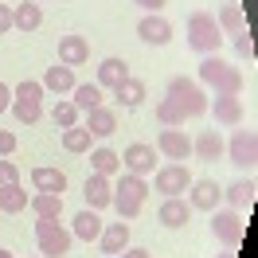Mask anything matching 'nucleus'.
Returning <instances> with one entry per match:
<instances>
[{
  "instance_id": "obj_1",
  "label": "nucleus",
  "mask_w": 258,
  "mask_h": 258,
  "mask_svg": "<svg viewBox=\"0 0 258 258\" xmlns=\"http://www.w3.org/2000/svg\"><path fill=\"white\" fill-rule=\"evenodd\" d=\"M200 86H211L215 94H239L242 71L231 67L223 55H204V63H200Z\"/></svg>"
},
{
  "instance_id": "obj_2",
  "label": "nucleus",
  "mask_w": 258,
  "mask_h": 258,
  "mask_svg": "<svg viewBox=\"0 0 258 258\" xmlns=\"http://www.w3.org/2000/svg\"><path fill=\"white\" fill-rule=\"evenodd\" d=\"M145 196H149L145 176L125 172V176L113 184V204H110V208H117V215H121V219H137V215H141V208H145Z\"/></svg>"
},
{
  "instance_id": "obj_3",
  "label": "nucleus",
  "mask_w": 258,
  "mask_h": 258,
  "mask_svg": "<svg viewBox=\"0 0 258 258\" xmlns=\"http://www.w3.org/2000/svg\"><path fill=\"white\" fill-rule=\"evenodd\" d=\"M188 47L200 51V55H219L223 47V32L211 12H192L188 16Z\"/></svg>"
},
{
  "instance_id": "obj_4",
  "label": "nucleus",
  "mask_w": 258,
  "mask_h": 258,
  "mask_svg": "<svg viewBox=\"0 0 258 258\" xmlns=\"http://www.w3.org/2000/svg\"><path fill=\"white\" fill-rule=\"evenodd\" d=\"M8 110L16 113V121H24V125H35L39 117H43V82L35 79H24L12 90V106Z\"/></svg>"
},
{
  "instance_id": "obj_5",
  "label": "nucleus",
  "mask_w": 258,
  "mask_h": 258,
  "mask_svg": "<svg viewBox=\"0 0 258 258\" xmlns=\"http://www.w3.org/2000/svg\"><path fill=\"white\" fill-rule=\"evenodd\" d=\"M168 98L184 110V117H204L208 113V94L196 79H184V75L168 79Z\"/></svg>"
},
{
  "instance_id": "obj_6",
  "label": "nucleus",
  "mask_w": 258,
  "mask_h": 258,
  "mask_svg": "<svg viewBox=\"0 0 258 258\" xmlns=\"http://www.w3.org/2000/svg\"><path fill=\"white\" fill-rule=\"evenodd\" d=\"M35 242H39V254L43 258H63L71 250V227H63L59 219H35Z\"/></svg>"
},
{
  "instance_id": "obj_7",
  "label": "nucleus",
  "mask_w": 258,
  "mask_h": 258,
  "mask_svg": "<svg viewBox=\"0 0 258 258\" xmlns=\"http://www.w3.org/2000/svg\"><path fill=\"white\" fill-rule=\"evenodd\" d=\"M153 188H157L161 196H180V192H188V188H192V172H188V164H180V161L161 164V168L153 172Z\"/></svg>"
},
{
  "instance_id": "obj_8",
  "label": "nucleus",
  "mask_w": 258,
  "mask_h": 258,
  "mask_svg": "<svg viewBox=\"0 0 258 258\" xmlns=\"http://www.w3.org/2000/svg\"><path fill=\"white\" fill-rule=\"evenodd\" d=\"M227 157H231L235 168L250 172V168L258 164V137H254V129H235V137L227 141Z\"/></svg>"
},
{
  "instance_id": "obj_9",
  "label": "nucleus",
  "mask_w": 258,
  "mask_h": 258,
  "mask_svg": "<svg viewBox=\"0 0 258 258\" xmlns=\"http://www.w3.org/2000/svg\"><path fill=\"white\" fill-rule=\"evenodd\" d=\"M242 231H246V227H242V215H239L235 208L211 211V235L223 242V246H231V250H235V246L242 242Z\"/></svg>"
},
{
  "instance_id": "obj_10",
  "label": "nucleus",
  "mask_w": 258,
  "mask_h": 258,
  "mask_svg": "<svg viewBox=\"0 0 258 258\" xmlns=\"http://www.w3.org/2000/svg\"><path fill=\"white\" fill-rule=\"evenodd\" d=\"M121 168L133 172V176H149V172H157V149L145 145V141L125 145V153H121Z\"/></svg>"
},
{
  "instance_id": "obj_11",
  "label": "nucleus",
  "mask_w": 258,
  "mask_h": 258,
  "mask_svg": "<svg viewBox=\"0 0 258 258\" xmlns=\"http://www.w3.org/2000/svg\"><path fill=\"white\" fill-rule=\"evenodd\" d=\"M157 153H161V157H168V161H188V157H192V137H188V133H184V129H161V133H157Z\"/></svg>"
},
{
  "instance_id": "obj_12",
  "label": "nucleus",
  "mask_w": 258,
  "mask_h": 258,
  "mask_svg": "<svg viewBox=\"0 0 258 258\" xmlns=\"http://www.w3.org/2000/svg\"><path fill=\"white\" fill-rule=\"evenodd\" d=\"M137 39L149 43V47H164V43L172 39V24H168L161 12H145L141 24H137Z\"/></svg>"
},
{
  "instance_id": "obj_13",
  "label": "nucleus",
  "mask_w": 258,
  "mask_h": 258,
  "mask_svg": "<svg viewBox=\"0 0 258 258\" xmlns=\"http://www.w3.org/2000/svg\"><path fill=\"white\" fill-rule=\"evenodd\" d=\"M219 200H223V188L215 180H192V188H188V208L192 211H215Z\"/></svg>"
},
{
  "instance_id": "obj_14",
  "label": "nucleus",
  "mask_w": 258,
  "mask_h": 258,
  "mask_svg": "<svg viewBox=\"0 0 258 258\" xmlns=\"http://www.w3.org/2000/svg\"><path fill=\"white\" fill-rule=\"evenodd\" d=\"M82 196H86V208H90V211L110 208V204H113V184H110V176L90 172V176H86V184H82Z\"/></svg>"
},
{
  "instance_id": "obj_15",
  "label": "nucleus",
  "mask_w": 258,
  "mask_h": 258,
  "mask_svg": "<svg viewBox=\"0 0 258 258\" xmlns=\"http://www.w3.org/2000/svg\"><path fill=\"white\" fill-rule=\"evenodd\" d=\"M82 129H90V137H113L117 133V113L110 106H94L82 113Z\"/></svg>"
},
{
  "instance_id": "obj_16",
  "label": "nucleus",
  "mask_w": 258,
  "mask_h": 258,
  "mask_svg": "<svg viewBox=\"0 0 258 258\" xmlns=\"http://www.w3.org/2000/svg\"><path fill=\"white\" fill-rule=\"evenodd\" d=\"M157 219H161V227H168V231H180V227L192 219V208H188V200H180V196H164Z\"/></svg>"
},
{
  "instance_id": "obj_17",
  "label": "nucleus",
  "mask_w": 258,
  "mask_h": 258,
  "mask_svg": "<svg viewBox=\"0 0 258 258\" xmlns=\"http://www.w3.org/2000/svg\"><path fill=\"white\" fill-rule=\"evenodd\" d=\"M208 110L215 113L219 125H239L242 121V102L239 94H215V102H208Z\"/></svg>"
},
{
  "instance_id": "obj_18",
  "label": "nucleus",
  "mask_w": 258,
  "mask_h": 258,
  "mask_svg": "<svg viewBox=\"0 0 258 258\" xmlns=\"http://www.w3.org/2000/svg\"><path fill=\"white\" fill-rule=\"evenodd\" d=\"M32 188H35V192L63 196V192H67V172H59V168H47V164H39V168H32Z\"/></svg>"
},
{
  "instance_id": "obj_19",
  "label": "nucleus",
  "mask_w": 258,
  "mask_h": 258,
  "mask_svg": "<svg viewBox=\"0 0 258 258\" xmlns=\"http://www.w3.org/2000/svg\"><path fill=\"white\" fill-rule=\"evenodd\" d=\"M90 59V43L82 35H63L59 39V63L63 67H82Z\"/></svg>"
},
{
  "instance_id": "obj_20",
  "label": "nucleus",
  "mask_w": 258,
  "mask_h": 258,
  "mask_svg": "<svg viewBox=\"0 0 258 258\" xmlns=\"http://www.w3.org/2000/svg\"><path fill=\"white\" fill-rule=\"evenodd\" d=\"M98 242H102V254H121L129 246V223H102V235H98Z\"/></svg>"
},
{
  "instance_id": "obj_21",
  "label": "nucleus",
  "mask_w": 258,
  "mask_h": 258,
  "mask_svg": "<svg viewBox=\"0 0 258 258\" xmlns=\"http://www.w3.org/2000/svg\"><path fill=\"white\" fill-rule=\"evenodd\" d=\"M192 153L200 157V161H219V157L227 153L223 137H219V129H204V133L192 141Z\"/></svg>"
},
{
  "instance_id": "obj_22",
  "label": "nucleus",
  "mask_w": 258,
  "mask_h": 258,
  "mask_svg": "<svg viewBox=\"0 0 258 258\" xmlns=\"http://www.w3.org/2000/svg\"><path fill=\"white\" fill-rule=\"evenodd\" d=\"M71 235L82 242H98V235H102V219H98V211L82 208L79 215H75V223H71Z\"/></svg>"
},
{
  "instance_id": "obj_23",
  "label": "nucleus",
  "mask_w": 258,
  "mask_h": 258,
  "mask_svg": "<svg viewBox=\"0 0 258 258\" xmlns=\"http://www.w3.org/2000/svg\"><path fill=\"white\" fill-rule=\"evenodd\" d=\"M254 192H258V188H254V180H250V172H246V180H235V184H227V188H223V200L235 211H242V208L254 204Z\"/></svg>"
},
{
  "instance_id": "obj_24",
  "label": "nucleus",
  "mask_w": 258,
  "mask_h": 258,
  "mask_svg": "<svg viewBox=\"0 0 258 258\" xmlns=\"http://www.w3.org/2000/svg\"><path fill=\"white\" fill-rule=\"evenodd\" d=\"M39 24H43V8H39V4L24 0V4H16V8H12V28H16V32L28 35V32H35Z\"/></svg>"
},
{
  "instance_id": "obj_25",
  "label": "nucleus",
  "mask_w": 258,
  "mask_h": 258,
  "mask_svg": "<svg viewBox=\"0 0 258 258\" xmlns=\"http://www.w3.org/2000/svg\"><path fill=\"white\" fill-rule=\"evenodd\" d=\"M125 79H129V63H125V59H102L94 82L102 86V90H113L117 82H125Z\"/></svg>"
},
{
  "instance_id": "obj_26",
  "label": "nucleus",
  "mask_w": 258,
  "mask_h": 258,
  "mask_svg": "<svg viewBox=\"0 0 258 258\" xmlns=\"http://www.w3.org/2000/svg\"><path fill=\"white\" fill-rule=\"evenodd\" d=\"M43 90H55V94H71V90H75V67H63V63L47 67V75H43Z\"/></svg>"
},
{
  "instance_id": "obj_27",
  "label": "nucleus",
  "mask_w": 258,
  "mask_h": 258,
  "mask_svg": "<svg viewBox=\"0 0 258 258\" xmlns=\"http://www.w3.org/2000/svg\"><path fill=\"white\" fill-rule=\"evenodd\" d=\"M113 98H117V102H121L125 110H137V106L145 102V82L129 75L125 82H117V86H113Z\"/></svg>"
},
{
  "instance_id": "obj_28",
  "label": "nucleus",
  "mask_w": 258,
  "mask_h": 258,
  "mask_svg": "<svg viewBox=\"0 0 258 258\" xmlns=\"http://www.w3.org/2000/svg\"><path fill=\"white\" fill-rule=\"evenodd\" d=\"M28 208L35 211V219H59V215H63V196L35 192L32 200H28Z\"/></svg>"
},
{
  "instance_id": "obj_29",
  "label": "nucleus",
  "mask_w": 258,
  "mask_h": 258,
  "mask_svg": "<svg viewBox=\"0 0 258 258\" xmlns=\"http://www.w3.org/2000/svg\"><path fill=\"white\" fill-rule=\"evenodd\" d=\"M102 86L98 82H75V90H71V102L79 106V113H86V110H94V106H102Z\"/></svg>"
},
{
  "instance_id": "obj_30",
  "label": "nucleus",
  "mask_w": 258,
  "mask_h": 258,
  "mask_svg": "<svg viewBox=\"0 0 258 258\" xmlns=\"http://www.w3.org/2000/svg\"><path fill=\"white\" fill-rule=\"evenodd\" d=\"M90 168H94L98 176H113V172H121V153H113V149H90Z\"/></svg>"
},
{
  "instance_id": "obj_31",
  "label": "nucleus",
  "mask_w": 258,
  "mask_h": 258,
  "mask_svg": "<svg viewBox=\"0 0 258 258\" xmlns=\"http://www.w3.org/2000/svg\"><path fill=\"white\" fill-rule=\"evenodd\" d=\"M215 24H219L223 39H227V35H239L242 28H246V20H242V8H239V4H223V8H219V16H215Z\"/></svg>"
},
{
  "instance_id": "obj_32",
  "label": "nucleus",
  "mask_w": 258,
  "mask_h": 258,
  "mask_svg": "<svg viewBox=\"0 0 258 258\" xmlns=\"http://www.w3.org/2000/svg\"><path fill=\"white\" fill-rule=\"evenodd\" d=\"M28 200H32V196L24 192L20 184L0 188V211H4V215H16V211H24V208H28Z\"/></svg>"
},
{
  "instance_id": "obj_33",
  "label": "nucleus",
  "mask_w": 258,
  "mask_h": 258,
  "mask_svg": "<svg viewBox=\"0 0 258 258\" xmlns=\"http://www.w3.org/2000/svg\"><path fill=\"white\" fill-rule=\"evenodd\" d=\"M90 129H82V125H71V129H63V149L67 153H90Z\"/></svg>"
},
{
  "instance_id": "obj_34",
  "label": "nucleus",
  "mask_w": 258,
  "mask_h": 258,
  "mask_svg": "<svg viewBox=\"0 0 258 258\" xmlns=\"http://www.w3.org/2000/svg\"><path fill=\"white\" fill-rule=\"evenodd\" d=\"M157 121H161L164 129H180L184 125V110H180L172 98H161V102H157Z\"/></svg>"
},
{
  "instance_id": "obj_35",
  "label": "nucleus",
  "mask_w": 258,
  "mask_h": 258,
  "mask_svg": "<svg viewBox=\"0 0 258 258\" xmlns=\"http://www.w3.org/2000/svg\"><path fill=\"white\" fill-rule=\"evenodd\" d=\"M79 106H75V102H71V98H63V102H55V110H51V121H55V125L59 129H71V125H79Z\"/></svg>"
},
{
  "instance_id": "obj_36",
  "label": "nucleus",
  "mask_w": 258,
  "mask_h": 258,
  "mask_svg": "<svg viewBox=\"0 0 258 258\" xmlns=\"http://www.w3.org/2000/svg\"><path fill=\"white\" fill-rule=\"evenodd\" d=\"M235 39V51H239L242 59H254V39H250V28H242L239 35H231Z\"/></svg>"
},
{
  "instance_id": "obj_37",
  "label": "nucleus",
  "mask_w": 258,
  "mask_h": 258,
  "mask_svg": "<svg viewBox=\"0 0 258 258\" xmlns=\"http://www.w3.org/2000/svg\"><path fill=\"white\" fill-rule=\"evenodd\" d=\"M8 184H20V168L12 161H0V188H8Z\"/></svg>"
},
{
  "instance_id": "obj_38",
  "label": "nucleus",
  "mask_w": 258,
  "mask_h": 258,
  "mask_svg": "<svg viewBox=\"0 0 258 258\" xmlns=\"http://www.w3.org/2000/svg\"><path fill=\"white\" fill-rule=\"evenodd\" d=\"M12 153H16V133L0 129V157H12Z\"/></svg>"
},
{
  "instance_id": "obj_39",
  "label": "nucleus",
  "mask_w": 258,
  "mask_h": 258,
  "mask_svg": "<svg viewBox=\"0 0 258 258\" xmlns=\"http://www.w3.org/2000/svg\"><path fill=\"white\" fill-rule=\"evenodd\" d=\"M4 32H12V8L8 4H0V35Z\"/></svg>"
},
{
  "instance_id": "obj_40",
  "label": "nucleus",
  "mask_w": 258,
  "mask_h": 258,
  "mask_svg": "<svg viewBox=\"0 0 258 258\" xmlns=\"http://www.w3.org/2000/svg\"><path fill=\"white\" fill-rule=\"evenodd\" d=\"M8 106H12V86H8V82H0V113L8 110Z\"/></svg>"
},
{
  "instance_id": "obj_41",
  "label": "nucleus",
  "mask_w": 258,
  "mask_h": 258,
  "mask_svg": "<svg viewBox=\"0 0 258 258\" xmlns=\"http://www.w3.org/2000/svg\"><path fill=\"white\" fill-rule=\"evenodd\" d=\"M117 258H149V250H145V246H125Z\"/></svg>"
},
{
  "instance_id": "obj_42",
  "label": "nucleus",
  "mask_w": 258,
  "mask_h": 258,
  "mask_svg": "<svg viewBox=\"0 0 258 258\" xmlns=\"http://www.w3.org/2000/svg\"><path fill=\"white\" fill-rule=\"evenodd\" d=\"M133 4H141L145 12H161V8L168 4V0H133Z\"/></svg>"
},
{
  "instance_id": "obj_43",
  "label": "nucleus",
  "mask_w": 258,
  "mask_h": 258,
  "mask_svg": "<svg viewBox=\"0 0 258 258\" xmlns=\"http://www.w3.org/2000/svg\"><path fill=\"white\" fill-rule=\"evenodd\" d=\"M215 258H235V250H231V246H227V250H219V254Z\"/></svg>"
},
{
  "instance_id": "obj_44",
  "label": "nucleus",
  "mask_w": 258,
  "mask_h": 258,
  "mask_svg": "<svg viewBox=\"0 0 258 258\" xmlns=\"http://www.w3.org/2000/svg\"><path fill=\"white\" fill-rule=\"evenodd\" d=\"M0 258H12V250H4V246H0Z\"/></svg>"
},
{
  "instance_id": "obj_45",
  "label": "nucleus",
  "mask_w": 258,
  "mask_h": 258,
  "mask_svg": "<svg viewBox=\"0 0 258 258\" xmlns=\"http://www.w3.org/2000/svg\"><path fill=\"white\" fill-rule=\"evenodd\" d=\"M28 258H43V254H28Z\"/></svg>"
}]
</instances>
